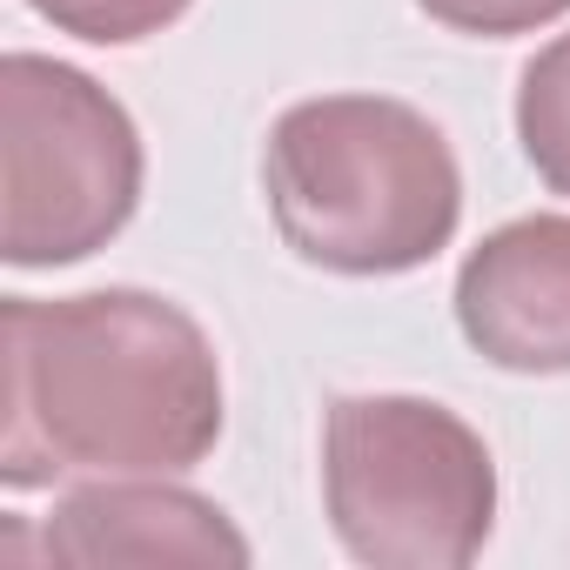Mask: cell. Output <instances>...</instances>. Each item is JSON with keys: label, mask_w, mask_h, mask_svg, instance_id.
Wrapping results in <instances>:
<instances>
[{"label": "cell", "mask_w": 570, "mask_h": 570, "mask_svg": "<svg viewBox=\"0 0 570 570\" xmlns=\"http://www.w3.org/2000/svg\"><path fill=\"white\" fill-rule=\"evenodd\" d=\"M323 510L370 570H463L497 530V463L430 396H336L323 416Z\"/></svg>", "instance_id": "cell-3"}, {"label": "cell", "mask_w": 570, "mask_h": 570, "mask_svg": "<svg viewBox=\"0 0 570 570\" xmlns=\"http://www.w3.org/2000/svg\"><path fill=\"white\" fill-rule=\"evenodd\" d=\"M222 443V363L188 309L148 289L8 296L0 483L175 476Z\"/></svg>", "instance_id": "cell-1"}, {"label": "cell", "mask_w": 570, "mask_h": 570, "mask_svg": "<svg viewBox=\"0 0 570 570\" xmlns=\"http://www.w3.org/2000/svg\"><path fill=\"white\" fill-rule=\"evenodd\" d=\"M141 128L55 55L0 61V262L68 268L108 248L141 208Z\"/></svg>", "instance_id": "cell-4"}, {"label": "cell", "mask_w": 570, "mask_h": 570, "mask_svg": "<svg viewBox=\"0 0 570 570\" xmlns=\"http://www.w3.org/2000/svg\"><path fill=\"white\" fill-rule=\"evenodd\" d=\"M456 330L510 376H570V215L503 222L463 255Z\"/></svg>", "instance_id": "cell-5"}, {"label": "cell", "mask_w": 570, "mask_h": 570, "mask_svg": "<svg viewBox=\"0 0 570 570\" xmlns=\"http://www.w3.org/2000/svg\"><path fill=\"white\" fill-rule=\"evenodd\" d=\"M268 215L309 268L410 275L463 222V168L430 115L390 95H316L268 128Z\"/></svg>", "instance_id": "cell-2"}, {"label": "cell", "mask_w": 570, "mask_h": 570, "mask_svg": "<svg viewBox=\"0 0 570 570\" xmlns=\"http://www.w3.org/2000/svg\"><path fill=\"white\" fill-rule=\"evenodd\" d=\"M517 141L550 195H570V35H557L517 88Z\"/></svg>", "instance_id": "cell-7"}, {"label": "cell", "mask_w": 570, "mask_h": 570, "mask_svg": "<svg viewBox=\"0 0 570 570\" xmlns=\"http://www.w3.org/2000/svg\"><path fill=\"white\" fill-rule=\"evenodd\" d=\"M416 8L456 35H483V41H503V35H530V28H550L570 14V0H416Z\"/></svg>", "instance_id": "cell-9"}, {"label": "cell", "mask_w": 570, "mask_h": 570, "mask_svg": "<svg viewBox=\"0 0 570 570\" xmlns=\"http://www.w3.org/2000/svg\"><path fill=\"white\" fill-rule=\"evenodd\" d=\"M41 21H55L61 35L75 41H95V48H135L161 28H175L195 0H28Z\"/></svg>", "instance_id": "cell-8"}, {"label": "cell", "mask_w": 570, "mask_h": 570, "mask_svg": "<svg viewBox=\"0 0 570 570\" xmlns=\"http://www.w3.org/2000/svg\"><path fill=\"white\" fill-rule=\"evenodd\" d=\"M61 563H248V537L181 483H88L68 490L41 530Z\"/></svg>", "instance_id": "cell-6"}]
</instances>
